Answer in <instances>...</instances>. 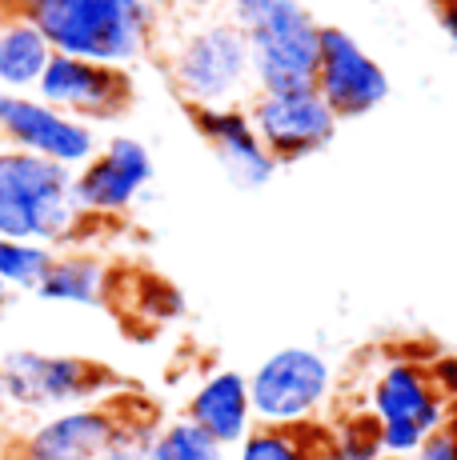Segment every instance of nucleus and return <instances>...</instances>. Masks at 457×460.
<instances>
[{"label":"nucleus","mask_w":457,"mask_h":460,"mask_svg":"<svg viewBox=\"0 0 457 460\" xmlns=\"http://www.w3.org/2000/svg\"><path fill=\"white\" fill-rule=\"evenodd\" d=\"M29 21L57 57L125 68L153 44V4L145 0H37Z\"/></svg>","instance_id":"nucleus-1"},{"label":"nucleus","mask_w":457,"mask_h":460,"mask_svg":"<svg viewBox=\"0 0 457 460\" xmlns=\"http://www.w3.org/2000/svg\"><path fill=\"white\" fill-rule=\"evenodd\" d=\"M85 212L73 200V168L0 145V236L32 244H73Z\"/></svg>","instance_id":"nucleus-2"},{"label":"nucleus","mask_w":457,"mask_h":460,"mask_svg":"<svg viewBox=\"0 0 457 460\" xmlns=\"http://www.w3.org/2000/svg\"><path fill=\"white\" fill-rule=\"evenodd\" d=\"M228 21L245 37L257 93L313 84L321 24L305 13V4L297 0H228Z\"/></svg>","instance_id":"nucleus-3"},{"label":"nucleus","mask_w":457,"mask_h":460,"mask_svg":"<svg viewBox=\"0 0 457 460\" xmlns=\"http://www.w3.org/2000/svg\"><path fill=\"white\" fill-rule=\"evenodd\" d=\"M165 73L184 109H237V101L257 93L249 49L228 13L181 32L165 57Z\"/></svg>","instance_id":"nucleus-4"},{"label":"nucleus","mask_w":457,"mask_h":460,"mask_svg":"<svg viewBox=\"0 0 457 460\" xmlns=\"http://www.w3.org/2000/svg\"><path fill=\"white\" fill-rule=\"evenodd\" d=\"M109 393H117V373L96 360L37 349H13L0 357V401L21 412L76 409L104 401Z\"/></svg>","instance_id":"nucleus-5"},{"label":"nucleus","mask_w":457,"mask_h":460,"mask_svg":"<svg viewBox=\"0 0 457 460\" xmlns=\"http://www.w3.org/2000/svg\"><path fill=\"white\" fill-rule=\"evenodd\" d=\"M333 396V368L318 349L289 344L249 376L253 420L261 429H309Z\"/></svg>","instance_id":"nucleus-6"},{"label":"nucleus","mask_w":457,"mask_h":460,"mask_svg":"<svg viewBox=\"0 0 457 460\" xmlns=\"http://www.w3.org/2000/svg\"><path fill=\"white\" fill-rule=\"evenodd\" d=\"M369 417L377 424L381 456L409 460L429 432H437L450 420V404L429 385L426 365H417V360H393L373 380Z\"/></svg>","instance_id":"nucleus-7"},{"label":"nucleus","mask_w":457,"mask_h":460,"mask_svg":"<svg viewBox=\"0 0 457 460\" xmlns=\"http://www.w3.org/2000/svg\"><path fill=\"white\" fill-rule=\"evenodd\" d=\"M245 117H249L253 132L265 145L273 164H293L321 153L337 132V117L329 112V104L321 101V93L313 84L253 93Z\"/></svg>","instance_id":"nucleus-8"},{"label":"nucleus","mask_w":457,"mask_h":460,"mask_svg":"<svg viewBox=\"0 0 457 460\" xmlns=\"http://www.w3.org/2000/svg\"><path fill=\"white\" fill-rule=\"evenodd\" d=\"M0 145L32 153L60 168H81L96 153V132L85 120L57 112L52 104L0 88Z\"/></svg>","instance_id":"nucleus-9"},{"label":"nucleus","mask_w":457,"mask_h":460,"mask_svg":"<svg viewBox=\"0 0 457 460\" xmlns=\"http://www.w3.org/2000/svg\"><path fill=\"white\" fill-rule=\"evenodd\" d=\"M313 88L337 120H354L373 112L390 96V76L373 57L337 24H321L318 37V68Z\"/></svg>","instance_id":"nucleus-10"},{"label":"nucleus","mask_w":457,"mask_h":460,"mask_svg":"<svg viewBox=\"0 0 457 460\" xmlns=\"http://www.w3.org/2000/svg\"><path fill=\"white\" fill-rule=\"evenodd\" d=\"M37 101L52 104L73 120H112L133 104V81H129L125 68L52 52V60L37 81Z\"/></svg>","instance_id":"nucleus-11"},{"label":"nucleus","mask_w":457,"mask_h":460,"mask_svg":"<svg viewBox=\"0 0 457 460\" xmlns=\"http://www.w3.org/2000/svg\"><path fill=\"white\" fill-rule=\"evenodd\" d=\"M153 181V156L133 137H112L73 172V200L85 217H121Z\"/></svg>","instance_id":"nucleus-12"},{"label":"nucleus","mask_w":457,"mask_h":460,"mask_svg":"<svg viewBox=\"0 0 457 460\" xmlns=\"http://www.w3.org/2000/svg\"><path fill=\"white\" fill-rule=\"evenodd\" d=\"M121 424V404L96 401L60 409L16 440L8 460H96Z\"/></svg>","instance_id":"nucleus-13"},{"label":"nucleus","mask_w":457,"mask_h":460,"mask_svg":"<svg viewBox=\"0 0 457 460\" xmlns=\"http://www.w3.org/2000/svg\"><path fill=\"white\" fill-rule=\"evenodd\" d=\"M189 117L237 189H261V184H269L277 164L269 161L265 145L257 140L245 109H189Z\"/></svg>","instance_id":"nucleus-14"},{"label":"nucleus","mask_w":457,"mask_h":460,"mask_svg":"<svg viewBox=\"0 0 457 460\" xmlns=\"http://www.w3.org/2000/svg\"><path fill=\"white\" fill-rule=\"evenodd\" d=\"M184 420L197 424L213 445L237 448L253 429V404H249V376L233 373V368H217L197 385V393L184 404Z\"/></svg>","instance_id":"nucleus-15"},{"label":"nucleus","mask_w":457,"mask_h":460,"mask_svg":"<svg viewBox=\"0 0 457 460\" xmlns=\"http://www.w3.org/2000/svg\"><path fill=\"white\" fill-rule=\"evenodd\" d=\"M112 288V272L109 264L96 252H57L45 272V280L37 285L40 300H52V305H81V308H96L109 300Z\"/></svg>","instance_id":"nucleus-16"},{"label":"nucleus","mask_w":457,"mask_h":460,"mask_svg":"<svg viewBox=\"0 0 457 460\" xmlns=\"http://www.w3.org/2000/svg\"><path fill=\"white\" fill-rule=\"evenodd\" d=\"M49 60V40L40 37V29L29 16H4L0 21V84H4V93L37 88Z\"/></svg>","instance_id":"nucleus-17"},{"label":"nucleus","mask_w":457,"mask_h":460,"mask_svg":"<svg viewBox=\"0 0 457 460\" xmlns=\"http://www.w3.org/2000/svg\"><path fill=\"white\" fill-rule=\"evenodd\" d=\"M52 256H57V249H49V244L8 241V236H0V285H4L8 293H13V288L37 293V285L45 280Z\"/></svg>","instance_id":"nucleus-18"},{"label":"nucleus","mask_w":457,"mask_h":460,"mask_svg":"<svg viewBox=\"0 0 457 460\" xmlns=\"http://www.w3.org/2000/svg\"><path fill=\"white\" fill-rule=\"evenodd\" d=\"M148 460H225V448L213 445L197 424L184 417L157 424L153 445H148Z\"/></svg>","instance_id":"nucleus-19"},{"label":"nucleus","mask_w":457,"mask_h":460,"mask_svg":"<svg viewBox=\"0 0 457 460\" xmlns=\"http://www.w3.org/2000/svg\"><path fill=\"white\" fill-rule=\"evenodd\" d=\"M305 429H253L249 437L237 445V453L233 460H321L318 456V448L321 445H313V440H305L301 437Z\"/></svg>","instance_id":"nucleus-20"},{"label":"nucleus","mask_w":457,"mask_h":460,"mask_svg":"<svg viewBox=\"0 0 457 460\" xmlns=\"http://www.w3.org/2000/svg\"><path fill=\"white\" fill-rule=\"evenodd\" d=\"M321 460H385L381 456V440H377V424L373 417H349L333 429V437L318 448Z\"/></svg>","instance_id":"nucleus-21"},{"label":"nucleus","mask_w":457,"mask_h":460,"mask_svg":"<svg viewBox=\"0 0 457 460\" xmlns=\"http://www.w3.org/2000/svg\"><path fill=\"white\" fill-rule=\"evenodd\" d=\"M153 412H125L121 409V424L112 432V440L104 445V453L96 460H148V445H153V432H157Z\"/></svg>","instance_id":"nucleus-22"},{"label":"nucleus","mask_w":457,"mask_h":460,"mask_svg":"<svg viewBox=\"0 0 457 460\" xmlns=\"http://www.w3.org/2000/svg\"><path fill=\"white\" fill-rule=\"evenodd\" d=\"M409 460H457V412H450V420L437 432H429Z\"/></svg>","instance_id":"nucleus-23"},{"label":"nucleus","mask_w":457,"mask_h":460,"mask_svg":"<svg viewBox=\"0 0 457 460\" xmlns=\"http://www.w3.org/2000/svg\"><path fill=\"white\" fill-rule=\"evenodd\" d=\"M426 376H429V385L437 388V396H442L445 404L457 401V357H434L426 365Z\"/></svg>","instance_id":"nucleus-24"},{"label":"nucleus","mask_w":457,"mask_h":460,"mask_svg":"<svg viewBox=\"0 0 457 460\" xmlns=\"http://www.w3.org/2000/svg\"><path fill=\"white\" fill-rule=\"evenodd\" d=\"M429 4H434V16L445 29V37L457 40V0H429Z\"/></svg>","instance_id":"nucleus-25"},{"label":"nucleus","mask_w":457,"mask_h":460,"mask_svg":"<svg viewBox=\"0 0 457 460\" xmlns=\"http://www.w3.org/2000/svg\"><path fill=\"white\" fill-rule=\"evenodd\" d=\"M4 305H8V288L0 285V308H4Z\"/></svg>","instance_id":"nucleus-26"}]
</instances>
